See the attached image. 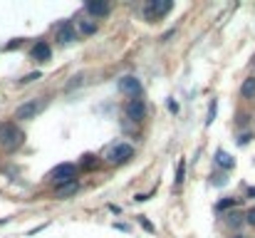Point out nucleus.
Instances as JSON below:
<instances>
[{
    "mask_svg": "<svg viewBox=\"0 0 255 238\" xmlns=\"http://www.w3.org/2000/svg\"><path fill=\"white\" fill-rule=\"evenodd\" d=\"M22 144H25V132L15 122H0V149L5 154H12Z\"/></svg>",
    "mask_w": 255,
    "mask_h": 238,
    "instance_id": "obj_1",
    "label": "nucleus"
},
{
    "mask_svg": "<svg viewBox=\"0 0 255 238\" xmlns=\"http://www.w3.org/2000/svg\"><path fill=\"white\" fill-rule=\"evenodd\" d=\"M45 109H47V99H45V97L27 99V102H22V104L15 109L12 122H15V124H17V122H32V119H35V117H40Z\"/></svg>",
    "mask_w": 255,
    "mask_h": 238,
    "instance_id": "obj_2",
    "label": "nucleus"
},
{
    "mask_svg": "<svg viewBox=\"0 0 255 238\" xmlns=\"http://www.w3.org/2000/svg\"><path fill=\"white\" fill-rule=\"evenodd\" d=\"M50 179H52L55 186H62V184H67V181H75V179H77V166L70 164V161L57 164V166L50 171Z\"/></svg>",
    "mask_w": 255,
    "mask_h": 238,
    "instance_id": "obj_3",
    "label": "nucleus"
},
{
    "mask_svg": "<svg viewBox=\"0 0 255 238\" xmlns=\"http://www.w3.org/2000/svg\"><path fill=\"white\" fill-rule=\"evenodd\" d=\"M171 7H173L171 0H149V2L144 5V17H146L149 22H154V20L164 17Z\"/></svg>",
    "mask_w": 255,
    "mask_h": 238,
    "instance_id": "obj_4",
    "label": "nucleus"
},
{
    "mask_svg": "<svg viewBox=\"0 0 255 238\" xmlns=\"http://www.w3.org/2000/svg\"><path fill=\"white\" fill-rule=\"evenodd\" d=\"M55 35H57V42H60V45H72V42L80 40V32H77L75 22H70V20L60 22L57 30H55Z\"/></svg>",
    "mask_w": 255,
    "mask_h": 238,
    "instance_id": "obj_5",
    "label": "nucleus"
},
{
    "mask_svg": "<svg viewBox=\"0 0 255 238\" xmlns=\"http://www.w3.org/2000/svg\"><path fill=\"white\" fill-rule=\"evenodd\" d=\"M117 87H119V92L127 94L129 99H139V97H141V82L134 77V75H124V77L117 82Z\"/></svg>",
    "mask_w": 255,
    "mask_h": 238,
    "instance_id": "obj_6",
    "label": "nucleus"
},
{
    "mask_svg": "<svg viewBox=\"0 0 255 238\" xmlns=\"http://www.w3.org/2000/svg\"><path fill=\"white\" fill-rule=\"evenodd\" d=\"M124 114H127V119H131V122H144L146 119V104L141 102V99H129L127 104H124Z\"/></svg>",
    "mask_w": 255,
    "mask_h": 238,
    "instance_id": "obj_7",
    "label": "nucleus"
},
{
    "mask_svg": "<svg viewBox=\"0 0 255 238\" xmlns=\"http://www.w3.org/2000/svg\"><path fill=\"white\" fill-rule=\"evenodd\" d=\"M129 159H134V147L131 144H117V147H112L109 149V161L112 164H127Z\"/></svg>",
    "mask_w": 255,
    "mask_h": 238,
    "instance_id": "obj_8",
    "label": "nucleus"
},
{
    "mask_svg": "<svg viewBox=\"0 0 255 238\" xmlns=\"http://www.w3.org/2000/svg\"><path fill=\"white\" fill-rule=\"evenodd\" d=\"M85 10L89 12V17H92V20H97V17H107V15H109V10H112V5H109L107 0H87Z\"/></svg>",
    "mask_w": 255,
    "mask_h": 238,
    "instance_id": "obj_9",
    "label": "nucleus"
},
{
    "mask_svg": "<svg viewBox=\"0 0 255 238\" xmlns=\"http://www.w3.org/2000/svg\"><path fill=\"white\" fill-rule=\"evenodd\" d=\"M30 57H32L35 62H47V60L52 57V47H50L45 40H40V42H35V45H32Z\"/></svg>",
    "mask_w": 255,
    "mask_h": 238,
    "instance_id": "obj_10",
    "label": "nucleus"
},
{
    "mask_svg": "<svg viewBox=\"0 0 255 238\" xmlns=\"http://www.w3.org/2000/svg\"><path fill=\"white\" fill-rule=\"evenodd\" d=\"M77 191H80V181L75 179V181H67V184H62V186H55V199L65 201V199L75 196Z\"/></svg>",
    "mask_w": 255,
    "mask_h": 238,
    "instance_id": "obj_11",
    "label": "nucleus"
},
{
    "mask_svg": "<svg viewBox=\"0 0 255 238\" xmlns=\"http://www.w3.org/2000/svg\"><path fill=\"white\" fill-rule=\"evenodd\" d=\"M75 27H77V32H80V35H85V37H89V35H94V32L99 30L97 20H92V17H80Z\"/></svg>",
    "mask_w": 255,
    "mask_h": 238,
    "instance_id": "obj_12",
    "label": "nucleus"
},
{
    "mask_svg": "<svg viewBox=\"0 0 255 238\" xmlns=\"http://www.w3.org/2000/svg\"><path fill=\"white\" fill-rule=\"evenodd\" d=\"M241 97L248 99V102H253L255 99V75L243 79V84H241Z\"/></svg>",
    "mask_w": 255,
    "mask_h": 238,
    "instance_id": "obj_13",
    "label": "nucleus"
},
{
    "mask_svg": "<svg viewBox=\"0 0 255 238\" xmlns=\"http://www.w3.org/2000/svg\"><path fill=\"white\" fill-rule=\"evenodd\" d=\"M213 161H216V164H218L221 169H226V171L236 166V161H233V157H231V154H226L223 149H218V152H216V157H213Z\"/></svg>",
    "mask_w": 255,
    "mask_h": 238,
    "instance_id": "obj_14",
    "label": "nucleus"
},
{
    "mask_svg": "<svg viewBox=\"0 0 255 238\" xmlns=\"http://www.w3.org/2000/svg\"><path fill=\"white\" fill-rule=\"evenodd\" d=\"M216 112H218V102L213 99V102L208 104V117H206V124H208V127L213 124V119H216Z\"/></svg>",
    "mask_w": 255,
    "mask_h": 238,
    "instance_id": "obj_15",
    "label": "nucleus"
},
{
    "mask_svg": "<svg viewBox=\"0 0 255 238\" xmlns=\"http://www.w3.org/2000/svg\"><path fill=\"white\" fill-rule=\"evenodd\" d=\"M183 171H186V164L183 161H178V169H176V189H181V184H183Z\"/></svg>",
    "mask_w": 255,
    "mask_h": 238,
    "instance_id": "obj_16",
    "label": "nucleus"
},
{
    "mask_svg": "<svg viewBox=\"0 0 255 238\" xmlns=\"http://www.w3.org/2000/svg\"><path fill=\"white\" fill-rule=\"evenodd\" d=\"M226 221H228V226L238 229V226L243 224V216H241V214H228V216H226Z\"/></svg>",
    "mask_w": 255,
    "mask_h": 238,
    "instance_id": "obj_17",
    "label": "nucleus"
},
{
    "mask_svg": "<svg viewBox=\"0 0 255 238\" xmlns=\"http://www.w3.org/2000/svg\"><path fill=\"white\" fill-rule=\"evenodd\" d=\"M92 166H97V157L85 154V157H82V169H92Z\"/></svg>",
    "mask_w": 255,
    "mask_h": 238,
    "instance_id": "obj_18",
    "label": "nucleus"
},
{
    "mask_svg": "<svg viewBox=\"0 0 255 238\" xmlns=\"http://www.w3.org/2000/svg\"><path fill=\"white\" fill-rule=\"evenodd\" d=\"M236 204H238V199H226V201H221L216 209H218V211H226V209H231V206H236Z\"/></svg>",
    "mask_w": 255,
    "mask_h": 238,
    "instance_id": "obj_19",
    "label": "nucleus"
},
{
    "mask_svg": "<svg viewBox=\"0 0 255 238\" xmlns=\"http://www.w3.org/2000/svg\"><path fill=\"white\" fill-rule=\"evenodd\" d=\"M243 219H246V224H248V226H253L255 229V209H248V211L243 214Z\"/></svg>",
    "mask_w": 255,
    "mask_h": 238,
    "instance_id": "obj_20",
    "label": "nucleus"
},
{
    "mask_svg": "<svg viewBox=\"0 0 255 238\" xmlns=\"http://www.w3.org/2000/svg\"><path fill=\"white\" fill-rule=\"evenodd\" d=\"M136 219H139V224H141V226H144V229H146L149 234H154V226H151V224H149V221H146L144 216H136Z\"/></svg>",
    "mask_w": 255,
    "mask_h": 238,
    "instance_id": "obj_21",
    "label": "nucleus"
},
{
    "mask_svg": "<svg viewBox=\"0 0 255 238\" xmlns=\"http://www.w3.org/2000/svg\"><path fill=\"white\" fill-rule=\"evenodd\" d=\"M40 77V72H32V75H25V77L20 79V84H27V82H32V79Z\"/></svg>",
    "mask_w": 255,
    "mask_h": 238,
    "instance_id": "obj_22",
    "label": "nucleus"
},
{
    "mask_svg": "<svg viewBox=\"0 0 255 238\" xmlns=\"http://www.w3.org/2000/svg\"><path fill=\"white\" fill-rule=\"evenodd\" d=\"M246 124H248V114H243V112H241V114H238V127L243 129Z\"/></svg>",
    "mask_w": 255,
    "mask_h": 238,
    "instance_id": "obj_23",
    "label": "nucleus"
},
{
    "mask_svg": "<svg viewBox=\"0 0 255 238\" xmlns=\"http://www.w3.org/2000/svg\"><path fill=\"white\" fill-rule=\"evenodd\" d=\"M211 181H213L216 186H221V184H226V179H223L221 174H216V176H211Z\"/></svg>",
    "mask_w": 255,
    "mask_h": 238,
    "instance_id": "obj_24",
    "label": "nucleus"
},
{
    "mask_svg": "<svg viewBox=\"0 0 255 238\" xmlns=\"http://www.w3.org/2000/svg\"><path fill=\"white\" fill-rule=\"evenodd\" d=\"M248 142H251V134H243V137L238 139V144H248Z\"/></svg>",
    "mask_w": 255,
    "mask_h": 238,
    "instance_id": "obj_25",
    "label": "nucleus"
},
{
    "mask_svg": "<svg viewBox=\"0 0 255 238\" xmlns=\"http://www.w3.org/2000/svg\"><path fill=\"white\" fill-rule=\"evenodd\" d=\"M233 238H243V236H233Z\"/></svg>",
    "mask_w": 255,
    "mask_h": 238,
    "instance_id": "obj_26",
    "label": "nucleus"
},
{
    "mask_svg": "<svg viewBox=\"0 0 255 238\" xmlns=\"http://www.w3.org/2000/svg\"><path fill=\"white\" fill-rule=\"evenodd\" d=\"M253 67H255V57H253Z\"/></svg>",
    "mask_w": 255,
    "mask_h": 238,
    "instance_id": "obj_27",
    "label": "nucleus"
}]
</instances>
